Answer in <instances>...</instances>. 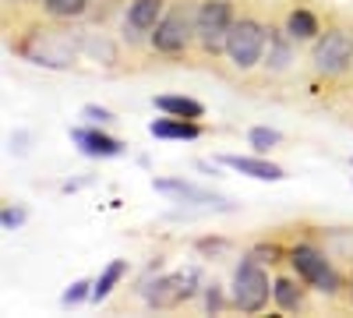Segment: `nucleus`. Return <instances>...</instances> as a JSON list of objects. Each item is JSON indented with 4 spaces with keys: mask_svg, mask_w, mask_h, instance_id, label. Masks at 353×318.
<instances>
[{
    "mask_svg": "<svg viewBox=\"0 0 353 318\" xmlns=\"http://www.w3.org/2000/svg\"><path fill=\"white\" fill-rule=\"evenodd\" d=\"M194 11H198V0H173L166 8L163 21L156 25L152 50L163 57H184L194 43Z\"/></svg>",
    "mask_w": 353,
    "mask_h": 318,
    "instance_id": "1",
    "label": "nucleus"
},
{
    "mask_svg": "<svg viewBox=\"0 0 353 318\" xmlns=\"http://www.w3.org/2000/svg\"><path fill=\"white\" fill-rule=\"evenodd\" d=\"M265 39H269V25H265L258 14L244 11L233 18L230 36H226V57L237 71H251L261 64L265 57Z\"/></svg>",
    "mask_w": 353,
    "mask_h": 318,
    "instance_id": "2",
    "label": "nucleus"
},
{
    "mask_svg": "<svg viewBox=\"0 0 353 318\" xmlns=\"http://www.w3.org/2000/svg\"><path fill=\"white\" fill-rule=\"evenodd\" d=\"M237 18V8L233 0H198V11H194V43L205 57H216L226 50V36H230V25Z\"/></svg>",
    "mask_w": 353,
    "mask_h": 318,
    "instance_id": "3",
    "label": "nucleus"
},
{
    "mask_svg": "<svg viewBox=\"0 0 353 318\" xmlns=\"http://www.w3.org/2000/svg\"><path fill=\"white\" fill-rule=\"evenodd\" d=\"M311 68L321 78H343L353 68V36L346 32L343 25L325 28L311 50Z\"/></svg>",
    "mask_w": 353,
    "mask_h": 318,
    "instance_id": "4",
    "label": "nucleus"
},
{
    "mask_svg": "<svg viewBox=\"0 0 353 318\" xmlns=\"http://www.w3.org/2000/svg\"><path fill=\"white\" fill-rule=\"evenodd\" d=\"M286 258H290L293 272L301 276V283H307L311 290H321V294H339L343 290V279H339V272L332 269L329 255L321 248H314V244H293L286 251Z\"/></svg>",
    "mask_w": 353,
    "mask_h": 318,
    "instance_id": "5",
    "label": "nucleus"
},
{
    "mask_svg": "<svg viewBox=\"0 0 353 318\" xmlns=\"http://www.w3.org/2000/svg\"><path fill=\"white\" fill-rule=\"evenodd\" d=\"M21 57L43 68H71L74 64V39L61 28H32L25 43L14 46Z\"/></svg>",
    "mask_w": 353,
    "mask_h": 318,
    "instance_id": "6",
    "label": "nucleus"
},
{
    "mask_svg": "<svg viewBox=\"0 0 353 318\" xmlns=\"http://www.w3.org/2000/svg\"><path fill=\"white\" fill-rule=\"evenodd\" d=\"M269 294H272V283H269V272L261 269L258 258H244L233 272V308H241L248 315L261 311L269 304Z\"/></svg>",
    "mask_w": 353,
    "mask_h": 318,
    "instance_id": "7",
    "label": "nucleus"
},
{
    "mask_svg": "<svg viewBox=\"0 0 353 318\" xmlns=\"http://www.w3.org/2000/svg\"><path fill=\"white\" fill-rule=\"evenodd\" d=\"M194 283H198V272H194V269L163 276V279H156V286L149 290V304H152V308H176V304H184V301H191L194 290H198Z\"/></svg>",
    "mask_w": 353,
    "mask_h": 318,
    "instance_id": "8",
    "label": "nucleus"
},
{
    "mask_svg": "<svg viewBox=\"0 0 353 318\" xmlns=\"http://www.w3.org/2000/svg\"><path fill=\"white\" fill-rule=\"evenodd\" d=\"M163 14H166V0H131L128 14H124V36L128 39L152 36Z\"/></svg>",
    "mask_w": 353,
    "mask_h": 318,
    "instance_id": "9",
    "label": "nucleus"
},
{
    "mask_svg": "<svg viewBox=\"0 0 353 318\" xmlns=\"http://www.w3.org/2000/svg\"><path fill=\"white\" fill-rule=\"evenodd\" d=\"M293 61V39L286 36V28H276L269 25V39H265V57H261V64L269 68L272 74L286 71Z\"/></svg>",
    "mask_w": 353,
    "mask_h": 318,
    "instance_id": "10",
    "label": "nucleus"
},
{
    "mask_svg": "<svg viewBox=\"0 0 353 318\" xmlns=\"http://www.w3.org/2000/svg\"><path fill=\"white\" fill-rule=\"evenodd\" d=\"M283 28H286V36H290L293 43H311V39L321 36V21H318V14L307 11V8H290Z\"/></svg>",
    "mask_w": 353,
    "mask_h": 318,
    "instance_id": "11",
    "label": "nucleus"
},
{
    "mask_svg": "<svg viewBox=\"0 0 353 318\" xmlns=\"http://www.w3.org/2000/svg\"><path fill=\"white\" fill-rule=\"evenodd\" d=\"M71 138L81 146L85 156H121V152H124V146H121L117 138H110V135H103V131H92V128H74Z\"/></svg>",
    "mask_w": 353,
    "mask_h": 318,
    "instance_id": "12",
    "label": "nucleus"
},
{
    "mask_svg": "<svg viewBox=\"0 0 353 318\" xmlns=\"http://www.w3.org/2000/svg\"><path fill=\"white\" fill-rule=\"evenodd\" d=\"M219 163H223V166H230V170L248 173V177H254V181H283V177H286V173H283L276 163H269V159H251V156H219Z\"/></svg>",
    "mask_w": 353,
    "mask_h": 318,
    "instance_id": "13",
    "label": "nucleus"
},
{
    "mask_svg": "<svg viewBox=\"0 0 353 318\" xmlns=\"http://www.w3.org/2000/svg\"><path fill=\"white\" fill-rule=\"evenodd\" d=\"M149 131H152L156 138H173V141H194V138L205 135V128H201L198 121H188V117H176V121L159 117V121L149 124Z\"/></svg>",
    "mask_w": 353,
    "mask_h": 318,
    "instance_id": "14",
    "label": "nucleus"
},
{
    "mask_svg": "<svg viewBox=\"0 0 353 318\" xmlns=\"http://www.w3.org/2000/svg\"><path fill=\"white\" fill-rule=\"evenodd\" d=\"M156 110L170 113V117H188V121H198L205 113V106L188 96H156Z\"/></svg>",
    "mask_w": 353,
    "mask_h": 318,
    "instance_id": "15",
    "label": "nucleus"
},
{
    "mask_svg": "<svg viewBox=\"0 0 353 318\" xmlns=\"http://www.w3.org/2000/svg\"><path fill=\"white\" fill-rule=\"evenodd\" d=\"M297 279H301V276H297ZM297 279L279 276V279L272 283V297H276V304H279L283 311H301V308H304V290L297 286Z\"/></svg>",
    "mask_w": 353,
    "mask_h": 318,
    "instance_id": "16",
    "label": "nucleus"
},
{
    "mask_svg": "<svg viewBox=\"0 0 353 318\" xmlns=\"http://www.w3.org/2000/svg\"><path fill=\"white\" fill-rule=\"evenodd\" d=\"M156 191H166V195H181V198H191V201H201V206H219L223 198L201 191L194 184H184V181H156Z\"/></svg>",
    "mask_w": 353,
    "mask_h": 318,
    "instance_id": "17",
    "label": "nucleus"
},
{
    "mask_svg": "<svg viewBox=\"0 0 353 318\" xmlns=\"http://www.w3.org/2000/svg\"><path fill=\"white\" fill-rule=\"evenodd\" d=\"M128 276V262H124V258H117V262H110L106 266V272L96 279V286H92V301H103V297H110V290H113V286L117 283H121Z\"/></svg>",
    "mask_w": 353,
    "mask_h": 318,
    "instance_id": "18",
    "label": "nucleus"
},
{
    "mask_svg": "<svg viewBox=\"0 0 353 318\" xmlns=\"http://www.w3.org/2000/svg\"><path fill=\"white\" fill-rule=\"evenodd\" d=\"M43 11L50 18H81L88 11V0H43Z\"/></svg>",
    "mask_w": 353,
    "mask_h": 318,
    "instance_id": "19",
    "label": "nucleus"
},
{
    "mask_svg": "<svg viewBox=\"0 0 353 318\" xmlns=\"http://www.w3.org/2000/svg\"><path fill=\"white\" fill-rule=\"evenodd\" d=\"M248 141H251L258 152H269L276 141H279V131H272V128H251L248 131Z\"/></svg>",
    "mask_w": 353,
    "mask_h": 318,
    "instance_id": "20",
    "label": "nucleus"
},
{
    "mask_svg": "<svg viewBox=\"0 0 353 318\" xmlns=\"http://www.w3.org/2000/svg\"><path fill=\"white\" fill-rule=\"evenodd\" d=\"M279 255H283V248H276V244H261V248L251 251V258H258V262H269V266L279 262Z\"/></svg>",
    "mask_w": 353,
    "mask_h": 318,
    "instance_id": "21",
    "label": "nucleus"
},
{
    "mask_svg": "<svg viewBox=\"0 0 353 318\" xmlns=\"http://www.w3.org/2000/svg\"><path fill=\"white\" fill-rule=\"evenodd\" d=\"M88 286H92V283H85V279H78L74 286H71V290L64 294V304H78L85 294H92V290H88Z\"/></svg>",
    "mask_w": 353,
    "mask_h": 318,
    "instance_id": "22",
    "label": "nucleus"
},
{
    "mask_svg": "<svg viewBox=\"0 0 353 318\" xmlns=\"http://www.w3.org/2000/svg\"><path fill=\"white\" fill-rule=\"evenodd\" d=\"M85 117H88V121H96V124H110V121H113V113L103 110V106H85Z\"/></svg>",
    "mask_w": 353,
    "mask_h": 318,
    "instance_id": "23",
    "label": "nucleus"
},
{
    "mask_svg": "<svg viewBox=\"0 0 353 318\" xmlns=\"http://www.w3.org/2000/svg\"><path fill=\"white\" fill-rule=\"evenodd\" d=\"M21 219H25V212H21V209H4V226H8V230H11V226H18Z\"/></svg>",
    "mask_w": 353,
    "mask_h": 318,
    "instance_id": "24",
    "label": "nucleus"
},
{
    "mask_svg": "<svg viewBox=\"0 0 353 318\" xmlns=\"http://www.w3.org/2000/svg\"><path fill=\"white\" fill-rule=\"evenodd\" d=\"M346 294H350V304H353V272H350V279H346Z\"/></svg>",
    "mask_w": 353,
    "mask_h": 318,
    "instance_id": "25",
    "label": "nucleus"
}]
</instances>
